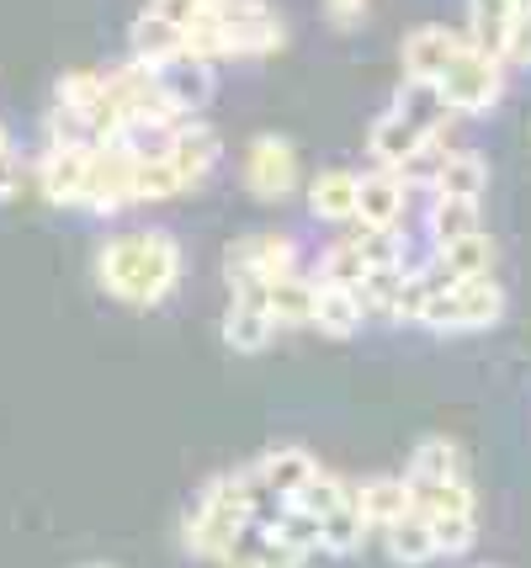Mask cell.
Wrapping results in <instances>:
<instances>
[{
  "label": "cell",
  "instance_id": "13",
  "mask_svg": "<svg viewBox=\"0 0 531 568\" xmlns=\"http://www.w3.org/2000/svg\"><path fill=\"white\" fill-rule=\"evenodd\" d=\"M426 144H430L426 133L409 123V118H399L394 106H388L382 118H372V128H367V154L378 160V171H405Z\"/></svg>",
  "mask_w": 531,
  "mask_h": 568
},
{
  "label": "cell",
  "instance_id": "24",
  "mask_svg": "<svg viewBox=\"0 0 531 568\" xmlns=\"http://www.w3.org/2000/svg\"><path fill=\"white\" fill-rule=\"evenodd\" d=\"M224 32H228V59H266V53L287 49V27L277 22V11L251 17V22H234Z\"/></svg>",
  "mask_w": 531,
  "mask_h": 568
},
{
  "label": "cell",
  "instance_id": "7",
  "mask_svg": "<svg viewBox=\"0 0 531 568\" xmlns=\"http://www.w3.org/2000/svg\"><path fill=\"white\" fill-rule=\"evenodd\" d=\"M154 80H160V97L171 101V112L176 118H197L213 91H218V74L207 59L197 53H176V59H165V64H154Z\"/></svg>",
  "mask_w": 531,
  "mask_h": 568
},
{
  "label": "cell",
  "instance_id": "38",
  "mask_svg": "<svg viewBox=\"0 0 531 568\" xmlns=\"http://www.w3.org/2000/svg\"><path fill=\"white\" fill-rule=\"evenodd\" d=\"M308 552H298L293 542H282L277 531H266V542H261V558H255V568H304Z\"/></svg>",
  "mask_w": 531,
  "mask_h": 568
},
{
  "label": "cell",
  "instance_id": "6",
  "mask_svg": "<svg viewBox=\"0 0 531 568\" xmlns=\"http://www.w3.org/2000/svg\"><path fill=\"white\" fill-rule=\"evenodd\" d=\"M228 314H224V341L228 351H239V356H255V351L272 346V335H277V324H272V308H266V297H272V282H245V287H228Z\"/></svg>",
  "mask_w": 531,
  "mask_h": 568
},
{
  "label": "cell",
  "instance_id": "16",
  "mask_svg": "<svg viewBox=\"0 0 531 568\" xmlns=\"http://www.w3.org/2000/svg\"><path fill=\"white\" fill-rule=\"evenodd\" d=\"M319 468H325V463H319L308 446H272V452L255 463V473H261V478H266V484H272L282 499H298V495H304V484Z\"/></svg>",
  "mask_w": 531,
  "mask_h": 568
},
{
  "label": "cell",
  "instance_id": "27",
  "mask_svg": "<svg viewBox=\"0 0 531 568\" xmlns=\"http://www.w3.org/2000/svg\"><path fill=\"white\" fill-rule=\"evenodd\" d=\"M186 186H181V175L176 165L165 160V154H139L133 160V197L139 202H171L181 197Z\"/></svg>",
  "mask_w": 531,
  "mask_h": 568
},
{
  "label": "cell",
  "instance_id": "25",
  "mask_svg": "<svg viewBox=\"0 0 531 568\" xmlns=\"http://www.w3.org/2000/svg\"><path fill=\"white\" fill-rule=\"evenodd\" d=\"M409 484H447V478H462V457L447 436H426V442L409 452Z\"/></svg>",
  "mask_w": 531,
  "mask_h": 568
},
{
  "label": "cell",
  "instance_id": "40",
  "mask_svg": "<svg viewBox=\"0 0 531 568\" xmlns=\"http://www.w3.org/2000/svg\"><path fill=\"white\" fill-rule=\"evenodd\" d=\"M367 11H372V0H325V17L340 27V32H346V27H361Z\"/></svg>",
  "mask_w": 531,
  "mask_h": 568
},
{
  "label": "cell",
  "instance_id": "34",
  "mask_svg": "<svg viewBox=\"0 0 531 568\" xmlns=\"http://www.w3.org/2000/svg\"><path fill=\"white\" fill-rule=\"evenodd\" d=\"M426 520L441 558H462L468 547L479 542V516H426Z\"/></svg>",
  "mask_w": 531,
  "mask_h": 568
},
{
  "label": "cell",
  "instance_id": "29",
  "mask_svg": "<svg viewBox=\"0 0 531 568\" xmlns=\"http://www.w3.org/2000/svg\"><path fill=\"white\" fill-rule=\"evenodd\" d=\"M251 261L261 282H282L298 272V245L287 234H251Z\"/></svg>",
  "mask_w": 531,
  "mask_h": 568
},
{
  "label": "cell",
  "instance_id": "10",
  "mask_svg": "<svg viewBox=\"0 0 531 568\" xmlns=\"http://www.w3.org/2000/svg\"><path fill=\"white\" fill-rule=\"evenodd\" d=\"M356 510L367 520V531H388L399 516L415 510L409 478L405 473H372V478H361V484H356Z\"/></svg>",
  "mask_w": 531,
  "mask_h": 568
},
{
  "label": "cell",
  "instance_id": "15",
  "mask_svg": "<svg viewBox=\"0 0 531 568\" xmlns=\"http://www.w3.org/2000/svg\"><path fill=\"white\" fill-rule=\"evenodd\" d=\"M489 192V160L479 149H447L441 171L430 181V197H457V202H483Z\"/></svg>",
  "mask_w": 531,
  "mask_h": 568
},
{
  "label": "cell",
  "instance_id": "30",
  "mask_svg": "<svg viewBox=\"0 0 531 568\" xmlns=\"http://www.w3.org/2000/svg\"><path fill=\"white\" fill-rule=\"evenodd\" d=\"M405 272L409 266H372V272L361 276V287H356L361 308H367V314H378V320H394V303H399Z\"/></svg>",
  "mask_w": 531,
  "mask_h": 568
},
{
  "label": "cell",
  "instance_id": "4",
  "mask_svg": "<svg viewBox=\"0 0 531 568\" xmlns=\"http://www.w3.org/2000/svg\"><path fill=\"white\" fill-rule=\"evenodd\" d=\"M133 149L123 144H106V149H91V171H85V192H80V207L96 213V219H112L123 207H139L133 197Z\"/></svg>",
  "mask_w": 531,
  "mask_h": 568
},
{
  "label": "cell",
  "instance_id": "20",
  "mask_svg": "<svg viewBox=\"0 0 531 568\" xmlns=\"http://www.w3.org/2000/svg\"><path fill=\"white\" fill-rule=\"evenodd\" d=\"M314 297H319V282L314 276H282L272 282V297H266V308H272V324L277 329H308L314 324Z\"/></svg>",
  "mask_w": 531,
  "mask_h": 568
},
{
  "label": "cell",
  "instance_id": "18",
  "mask_svg": "<svg viewBox=\"0 0 531 568\" xmlns=\"http://www.w3.org/2000/svg\"><path fill=\"white\" fill-rule=\"evenodd\" d=\"M356 171H319L308 181V213L319 223H356Z\"/></svg>",
  "mask_w": 531,
  "mask_h": 568
},
{
  "label": "cell",
  "instance_id": "1",
  "mask_svg": "<svg viewBox=\"0 0 531 568\" xmlns=\"http://www.w3.org/2000/svg\"><path fill=\"white\" fill-rule=\"evenodd\" d=\"M96 282L106 297H118L127 308H154L176 293L181 282V245L165 229H133L112 234L96 250Z\"/></svg>",
  "mask_w": 531,
  "mask_h": 568
},
{
  "label": "cell",
  "instance_id": "19",
  "mask_svg": "<svg viewBox=\"0 0 531 568\" xmlns=\"http://www.w3.org/2000/svg\"><path fill=\"white\" fill-rule=\"evenodd\" d=\"M127 43H133V59L154 70V64H165V59L186 53V27L165 22V17H154V11H139V22H133V32H127Z\"/></svg>",
  "mask_w": 531,
  "mask_h": 568
},
{
  "label": "cell",
  "instance_id": "33",
  "mask_svg": "<svg viewBox=\"0 0 531 568\" xmlns=\"http://www.w3.org/2000/svg\"><path fill=\"white\" fill-rule=\"evenodd\" d=\"M53 101H59V106H80V112H96V106L106 101V74L70 70L59 85H53Z\"/></svg>",
  "mask_w": 531,
  "mask_h": 568
},
{
  "label": "cell",
  "instance_id": "26",
  "mask_svg": "<svg viewBox=\"0 0 531 568\" xmlns=\"http://www.w3.org/2000/svg\"><path fill=\"white\" fill-rule=\"evenodd\" d=\"M447 272L457 276V282H468V276H494V240H489V229L483 234H473V240H457V245H436L430 250Z\"/></svg>",
  "mask_w": 531,
  "mask_h": 568
},
{
  "label": "cell",
  "instance_id": "23",
  "mask_svg": "<svg viewBox=\"0 0 531 568\" xmlns=\"http://www.w3.org/2000/svg\"><path fill=\"white\" fill-rule=\"evenodd\" d=\"M510 22H515V0H468V43L489 59L506 53Z\"/></svg>",
  "mask_w": 531,
  "mask_h": 568
},
{
  "label": "cell",
  "instance_id": "3",
  "mask_svg": "<svg viewBox=\"0 0 531 568\" xmlns=\"http://www.w3.org/2000/svg\"><path fill=\"white\" fill-rule=\"evenodd\" d=\"M436 85H441V97H447L457 118H479V112H494L500 97H506V64L489 59L483 49H473V43H462Z\"/></svg>",
  "mask_w": 531,
  "mask_h": 568
},
{
  "label": "cell",
  "instance_id": "14",
  "mask_svg": "<svg viewBox=\"0 0 531 568\" xmlns=\"http://www.w3.org/2000/svg\"><path fill=\"white\" fill-rule=\"evenodd\" d=\"M462 43H468V32H452V27H415L405 38V49H399L405 74H415V80H441V70L457 59Z\"/></svg>",
  "mask_w": 531,
  "mask_h": 568
},
{
  "label": "cell",
  "instance_id": "37",
  "mask_svg": "<svg viewBox=\"0 0 531 568\" xmlns=\"http://www.w3.org/2000/svg\"><path fill=\"white\" fill-rule=\"evenodd\" d=\"M500 64H506V70H531V17H521V11H515V22H510Z\"/></svg>",
  "mask_w": 531,
  "mask_h": 568
},
{
  "label": "cell",
  "instance_id": "2",
  "mask_svg": "<svg viewBox=\"0 0 531 568\" xmlns=\"http://www.w3.org/2000/svg\"><path fill=\"white\" fill-rule=\"evenodd\" d=\"M506 320V287L494 276H468L447 293H436L426 303L420 324L436 329V335H473V329H489V324Z\"/></svg>",
  "mask_w": 531,
  "mask_h": 568
},
{
  "label": "cell",
  "instance_id": "31",
  "mask_svg": "<svg viewBox=\"0 0 531 568\" xmlns=\"http://www.w3.org/2000/svg\"><path fill=\"white\" fill-rule=\"evenodd\" d=\"M361 276H367V261H361V250L351 240H340V245H329L319 255V272L314 282H325V287H361Z\"/></svg>",
  "mask_w": 531,
  "mask_h": 568
},
{
  "label": "cell",
  "instance_id": "35",
  "mask_svg": "<svg viewBox=\"0 0 531 568\" xmlns=\"http://www.w3.org/2000/svg\"><path fill=\"white\" fill-rule=\"evenodd\" d=\"M351 245L361 250L367 272H372V266H405V240H399V229H356Z\"/></svg>",
  "mask_w": 531,
  "mask_h": 568
},
{
  "label": "cell",
  "instance_id": "39",
  "mask_svg": "<svg viewBox=\"0 0 531 568\" xmlns=\"http://www.w3.org/2000/svg\"><path fill=\"white\" fill-rule=\"evenodd\" d=\"M150 11L165 17V22H176V27H192L207 17V0H150Z\"/></svg>",
  "mask_w": 531,
  "mask_h": 568
},
{
  "label": "cell",
  "instance_id": "12",
  "mask_svg": "<svg viewBox=\"0 0 531 568\" xmlns=\"http://www.w3.org/2000/svg\"><path fill=\"white\" fill-rule=\"evenodd\" d=\"M394 112L409 118L426 139H447V128H452V118H457L452 106H447V97H441V85H436V80H415V74L399 80V91H394Z\"/></svg>",
  "mask_w": 531,
  "mask_h": 568
},
{
  "label": "cell",
  "instance_id": "22",
  "mask_svg": "<svg viewBox=\"0 0 531 568\" xmlns=\"http://www.w3.org/2000/svg\"><path fill=\"white\" fill-rule=\"evenodd\" d=\"M382 542H388V558L405 568H426L441 558V552H436V537H430V520L420 516V510H409V516L394 520V526L382 531Z\"/></svg>",
  "mask_w": 531,
  "mask_h": 568
},
{
  "label": "cell",
  "instance_id": "28",
  "mask_svg": "<svg viewBox=\"0 0 531 568\" xmlns=\"http://www.w3.org/2000/svg\"><path fill=\"white\" fill-rule=\"evenodd\" d=\"M361 537H367V520H361V510H356V495L346 499V505H335L329 516H319V542H325L329 558H346V552H356V547H361Z\"/></svg>",
  "mask_w": 531,
  "mask_h": 568
},
{
  "label": "cell",
  "instance_id": "21",
  "mask_svg": "<svg viewBox=\"0 0 531 568\" xmlns=\"http://www.w3.org/2000/svg\"><path fill=\"white\" fill-rule=\"evenodd\" d=\"M426 234H430V250L457 245V240H473V234H483V207L479 202L436 197L430 202V213H426Z\"/></svg>",
  "mask_w": 531,
  "mask_h": 568
},
{
  "label": "cell",
  "instance_id": "8",
  "mask_svg": "<svg viewBox=\"0 0 531 568\" xmlns=\"http://www.w3.org/2000/svg\"><path fill=\"white\" fill-rule=\"evenodd\" d=\"M409 181L399 171H367L356 181V229H405Z\"/></svg>",
  "mask_w": 531,
  "mask_h": 568
},
{
  "label": "cell",
  "instance_id": "5",
  "mask_svg": "<svg viewBox=\"0 0 531 568\" xmlns=\"http://www.w3.org/2000/svg\"><path fill=\"white\" fill-rule=\"evenodd\" d=\"M245 186L261 202H282L298 192V149L282 133H261L245 149Z\"/></svg>",
  "mask_w": 531,
  "mask_h": 568
},
{
  "label": "cell",
  "instance_id": "17",
  "mask_svg": "<svg viewBox=\"0 0 531 568\" xmlns=\"http://www.w3.org/2000/svg\"><path fill=\"white\" fill-rule=\"evenodd\" d=\"M361 324H367V308H361L356 287H325V282H319L314 324H308V329H319V335H329V341H351Z\"/></svg>",
  "mask_w": 531,
  "mask_h": 568
},
{
  "label": "cell",
  "instance_id": "42",
  "mask_svg": "<svg viewBox=\"0 0 531 568\" xmlns=\"http://www.w3.org/2000/svg\"><path fill=\"white\" fill-rule=\"evenodd\" d=\"M0 149H11V133H6V123H0Z\"/></svg>",
  "mask_w": 531,
  "mask_h": 568
},
{
  "label": "cell",
  "instance_id": "41",
  "mask_svg": "<svg viewBox=\"0 0 531 568\" xmlns=\"http://www.w3.org/2000/svg\"><path fill=\"white\" fill-rule=\"evenodd\" d=\"M17 192H22V165L11 149H0V202H11Z\"/></svg>",
  "mask_w": 531,
  "mask_h": 568
},
{
  "label": "cell",
  "instance_id": "32",
  "mask_svg": "<svg viewBox=\"0 0 531 568\" xmlns=\"http://www.w3.org/2000/svg\"><path fill=\"white\" fill-rule=\"evenodd\" d=\"M351 495H356V484H351V478H340V473L319 468V473H314V478L304 484V495L293 499V505H304L308 516H329L335 505H346Z\"/></svg>",
  "mask_w": 531,
  "mask_h": 568
},
{
  "label": "cell",
  "instance_id": "36",
  "mask_svg": "<svg viewBox=\"0 0 531 568\" xmlns=\"http://www.w3.org/2000/svg\"><path fill=\"white\" fill-rule=\"evenodd\" d=\"M272 531H277L282 542H293L298 552H308V558H314V552H325V542H319V516H308L304 505H287Z\"/></svg>",
  "mask_w": 531,
  "mask_h": 568
},
{
  "label": "cell",
  "instance_id": "11",
  "mask_svg": "<svg viewBox=\"0 0 531 568\" xmlns=\"http://www.w3.org/2000/svg\"><path fill=\"white\" fill-rule=\"evenodd\" d=\"M85 171H91V149H43V160H38V192L53 207H80Z\"/></svg>",
  "mask_w": 531,
  "mask_h": 568
},
{
  "label": "cell",
  "instance_id": "9",
  "mask_svg": "<svg viewBox=\"0 0 531 568\" xmlns=\"http://www.w3.org/2000/svg\"><path fill=\"white\" fill-rule=\"evenodd\" d=\"M218 133L207 123H197V118H181V128H176V139H171V149H165V160L176 165V175H181V186L192 192V186H203L207 175L218 171Z\"/></svg>",
  "mask_w": 531,
  "mask_h": 568
}]
</instances>
